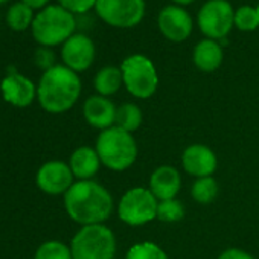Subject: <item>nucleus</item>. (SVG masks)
Returning a JSON list of instances; mask_svg holds the SVG:
<instances>
[{
    "mask_svg": "<svg viewBox=\"0 0 259 259\" xmlns=\"http://www.w3.org/2000/svg\"><path fill=\"white\" fill-rule=\"evenodd\" d=\"M69 218L82 226L104 224L113 213V197L95 180H78L63 195Z\"/></svg>",
    "mask_w": 259,
    "mask_h": 259,
    "instance_id": "nucleus-1",
    "label": "nucleus"
},
{
    "mask_svg": "<svg viewBox=\"0 0 259 259\" xmlns=\"http://www.w3.org/2000/svg\"><path fill=\"white\" fill-rule=\"evenodd\" d=\"M81 79L76 72L64 64L43 72L37 85V101L40 107L51 114L69 111L81 95Z\"/></svg>",
    "mask_w": 259,
    "mask_h": 259,
    "instance_id": "nucleus-2",
    "label": "nucleus"
},
{
    "mask_svg": "<svg viewBox=\"0 0 259 259\" xmlns=\"http://www.w3.org/2000/svg\"><path fill=\"white\" fill-rule=\"evenodd\" d=\"M95 150L101 163L116 172L132 168L138 159V144L135 136L116 125L99 133Z\"/></svg>",
    "mask_w": 259,
    "mask_h": 259,
    "instance_id": "nucleus-3",
    "label": "nucleus"
},
{
    "mask_svg": "<svg viewBox=\"0 0 259 259\" xmlns=\"http://www.w3.org/2000/svg\"><path fill=\"white\" fill-rule=\"evenodd\" d=\"M76 29V19L60 5H48L32 22V35L40 46L54 48L64 45Z\"/></svg>",
    "mask_w": 259,
    "mask_h": 259,
    "instance_id": "nucleus-4",
    "label": "nucleus"
},
{
    "mask_svg": "<svg viewBox=\"0 0 259 259\" xmlns=\"http://www.w3.org/2000/svg\"><path fill=\"white\" fill-rule=\"evenodd\" d=\"M73 259H114L116 238L105 224L82 226L70 242Z\"/></svg>",
    "mask_w": 259,
    "mask_h": 259,
    "instance_id": "nucleus-5",
    "label": "nucleus"
},
{
    "mask_svg": "<svg viewBox=\"0 0 259 259\" xmlns=\"http://www.w3.org/2000/svg\"><path fill=\"white\" fill-rule=\"evenodd\" d=\"M123 85L135 98L148 99L159 87V75L153 61L141 54L130 55L120 64Z\"/></svg>",
    "mask_w": 259,
    "mask_h": 259,
    "instance_id": "nucleus-6",
    "label": "nucleus"
},
{
    "mask_svg": "<svg viewBox=\"0 0 259 259\" xmlns=\"http://www.w3.org/2000/svg\"><path fill=\"white\" fill-rule=\"evenodd\" d=\"M159 200L153 195L148 188H132L128 189L117 204V215L120 221L128 226H144L157 218Z\"/></svg>",
    "mask_w": 259,
    "mask_h": 259,
    "instance_id": "nucleus-7",
    "label": "nucleus"
},
{
    "mask_svg": "<svg viewBox=\"0 0 259 259\" xmlns=\"http://www.w3.org/2000/svg\"><path fill=\"white\" fill-rule=\"evenodd\" d=\"M235 25V13L227 0H209L198 13V26L210 40H223Z\"/></svg>",
    "mask_w": 259,
    "mask_h": 259,
    "instance_id": "nucleus-8",
    "label": "nucleus"
},
{
    "mask_svg": "<svg viewBox=\"0 0 259 259\" xmlns=\"http://www.w3.org/2000/svg\"><path fill=\"white\" fill-rule=\"evenodd\" d=\"M96 14L114 28H133L145 14V0H96Z\"/></svg>",
    "mask_w": 259,
    "mask_h": 259,
    "instance_id": "nucleus-9",
    "label": "nucleus"
},
{
    "mask_svg": "<svg viewBox=\"0 0 259 259\" xmlns=\"http://www.w3.org/2000/svg\"><path fill=\"white\" fill-rule=\"evenodd\" d=\"M75 176L69 163L63 160H49L43 163L35 176L37 186L48 195H64L75 183Z\"/></svg>",
    "mask_w": 259,
    "mask_h": 259,
    "instance_id": "nucleus-10",
    "label": "nucleus"
},
{
    "mask_svg": "<svg viewBox=\"0 0 259 259\" xmlns=\"http://www.w3.org/2000/svg\"><path fill=\"white\" fill-rule=\"evenodd\" d=\"M0 90L8 104L19 108H26L37 99V85L13 67H10L7 76L2 79Z\"/></svg>",
    "mask_w": 259,
    "mask_h": 259,
    "instance_id": "nucleus-11",
    "label": "nucleus"
},
{
    "mask_svg": "<svg viewBox=\"0 0 259 259\" xmlns=\"http://www.w3.org/2000/svg\"><path fill=\"white\" fill-rule=\"evenodd\" d=\"M61 58L66 67L79 73L95 61V45L85 34H73L61 48Z\"/></svg>",
    "mask_w": 259,
    "mask_h": 259,
    "instance_id": "nucleus-12",
    "label": "nucleus"
},
{
    "mask_svg": "<svg viewBox=\"0 0 259 259\" xmlns=\"http://www.w3.org/2000/svg\"><path fill=\"white\" fill-rule=\"evenodd\" d=\"M157 25L160 32L171 41H185L194 28L189 13L179 5H168L159 13Z\"/></svg>",
    "mask_w": 259,
    "mask_h": 259,
    "instance_id": "nucleus-13",
    "label": "nucleus"
},
{
    "mask_svg": "<svg viewBox=\"0 0 259 259\" xmlns=\"http://www.w3.org/2000/svg\"><path fill=\"white\" fill-rule=\"evenodd\" d=\"M182 166L185 172L195 179L201 177H212L217 171L218 160L212 148L203 144H192L185 148L182 154Z\"/></svg>",
    "mask_w": 259,
    "mask_h": 259,
    "instance_id": "nucleus-14",
    "label": "nucleus"
},
{
    "mask_svg": "<svg viewBox=\"0 0 259 259\" xmlns=\"http://www.w3.org/2000/svg\"><path fill=\"white\" fill-rule=\"evenodd\" d=\"M116 111L117 107L111 102V99L101 95H93L87 98L82 105V114L85 122L90 126L99 130V132L114 126Z\"/></svg>",
    "mask_w": 259,
    "mask_h": 259,
    "instance_id": "nucleus-15",
    "label": "nucleus"
},
{
    "mask_svg": "<svg viewBox=\"0 0 259 259\" xmlns=\"http://www.w3.org/2000/svg\"><path fill=\"white\" fill-rule=\"evenodd\" d=\"M180 188H182V176L174 166L169 165L159 166L153 171L150 177L148 189L159 201L176 198L177 194L180 192Z\"/></svg>",
    "mask_w": 259,
    "mask_h": 259,
    "instance_id": "nucleus-16",
    "label": "nucleus"
},
{
    "mask_svg": "<svg viewBox=\"0 0 259 259\" xmlns=\"http://www.w3.org/2000/svg\"><path fill=\"white\" fill-rule=\"evenodd\" d=\"M101 165L96 150L87 145L76 148L69 159V166L78 180H92L98 174Z\"/></svg>",
    "mask_w": 259,
    "mask_h": 259,
    "instance_id": "nucleus-17",
    "label": "nucleus"
},
{
    "mask_svg": "<svg viewBox=\"0 0 259 259\" xmlns=\"http://www.w3.org/2000/svg\"><path fill=\"white\" fill-rule=\"evenodd\" d=\"M194 64L201 72H213L217 70L223 63V49L221 45L215 40L206 38L201 40L195 48L192 54Z\"/></svg>",
    "mask_w": 259,
    "mask_h": 259,
    "instance_id": "nucleus-18",
    "label": "nucleus"
},
{
    "mask_svg": "<svg viewBox=\"0 0 259 259\" xmlns=\"http://www.w3.org/2000/svg\"><path fill=\"white\" fill-rule=\"evenodd\" d=\"M122 84H123L122 70H120V67H116V66L102 67L95 75V79H93L96 93L101 96H105V98L117 93V90L122 87Z\"/></svg>",
    "mask_w": 259,
    "mask_h": 259,
    "instance_id": "nucleus-19",
    "label": "nucleus"
},
{
    "mask_svg": "<svg viewBox=\"0 0 259 259\" xmlns=\"http://www.w3.org/2000/svg\"><path fill=\"white\" fill-rule=\"evenodd\" d=\"M142 120H144L142 110L136 104L126 102V104H122L120 107H117L114 125L125 130V132L133 135V132L139 130V126L142 125Z\"/></svg>",
    "mask_w": 259,
    "mask_h": 259,
    "instance_id": "nucleus-20",
    "label": "nucleus"
},
{
    "mask_svg": "<svg viewBox=\"0 0 259 259\" xmlns=\"http://www.w3.org/2000/svg\"><path fill=\"white\" fill-rule=\"evenodd\" d=\"M34 19H35L34 10L23 2H17L11 5L7 13V25L16 32L26 31L29 26H32Z\"/></svg>",
    "mask_w": 259,
    "mask_h": 259,
    "instance_id": "nucleus-21",
    "label": "nucleus"
},
{
    "mask_svg": "<svg viewBox=\"0 0 259 259\" xmlns=\"http://www.w3.org/2000/svg\"><path fill=\"white\" fill-rule=\"evenodd\" d=\"M220 192L218 182L213 177H201L195 179L191 188V195L192 198L200 203V204H209L212 203Z\"/></svg>",
    "mask_w": 259,
    "mask_h": 259,
    "instance_id": "nucleus-22",
    "label": "nucleus"
},
{
    "mask_svg": "<svg viewBox=\"0 0 259 259\" xmlns=\"http://www.w3.org/2000/svg\"><path fill=\"white\" fill-rule=\"evenodd\" d=\"M34 259H73V256L70 245L57 239H51L38 245Z\"/></svg>",
    "mask_w": 259,
    "mask_h": 259,
    "instance_id": "nucleus-23",
    "label": "nucleus"
},
{
    "mask_svg": "<svg viewBox=\"0 0 259 259\" xmlns=\"http://www.w3.org/2000/svg\"><path fill=\"white\" fill-rule=\"evenodd\" d=\"M125 259H169L165 250L151 241H142L130 247Z\"/></svg>",
    "mask_w": 259,
    "mask_h": 259,
    "instance_id": "nucleus-24",
    "label": "nucleus"
},
{
    "mask_svg": "<svg viewBox=\"0 0 259 259\" xmlns=\"http://www.w3.org/2000/svg\"><path fill=\"white\" fill-rule=\"evenodd\" d=\"M185 217V206L177 198L162 200L157 206V220L163 223H177Z\"/></svg>",
    "mask_w": 259,
    "mask_h": 259,
    "instance_id": "nucleus-25",
    "label": "nucleus"
},
{
    "mask_svg": "<svg viewBox=\"0 0 259 259\" xmlns=\"http://www.w3.org/2000/svg\"><path fill=\"white\" fill-rule=\"evenodd\" d=\"M235 26L239 31H254L259 28V16L257 10L253 7H239L235 11Z\"/></svg>",
    "mask_w": 259,
    "mask_h": 259,
    "instance_id": "nucleus-26",
    "label": "nucleus"
},
{
    "mask_svg": "<svg viewBox=\"0 0 259 259\" xmlns=\"http://www.w3.org/2000/svg\"><path fill=\"white\" fill-rule=\"evenodd\" d=\"M58 5L67 10L69 13L75 14H85L92 8H95L96 0H57Z\"/></svg>",
    "mask_w": 259,
    "mask_h": 259,
    "instance_id": "nucleus-27",
    "label": "nucleus"
},
{
    "mask_svg": "<svg viewBox=\"0 0 259 259\" xmlns=\"http://www.w3.org/2000/svg\"><path fill=\"white\" fill-rule=\"evenodd\" d=\"M34 61H35V66L38 69H41L43 72L52 69L57 66L55 63V54L51 48H45V46H40L37 51H35V55H34Z\"/></svg>",
    "mask_w": 259,
    "mask_h": 259,
    "instance_id": "nucleus-28",
    "label": "nucleus"
},
{
    "mask_svg": "<svg viewBox=\"0 0 259 259\" xmlns=\"http://www.w3.org/2000/svg\"><path fill=\"white\" fill-rule=\"evenodd\" d=\"M217 259H254V257L241 248H227Z\"/></svg>",
    "mask_w": 259,
    "mask_h": 259,
    "instance_id": "nucleus-29",
    "label": "nucleus"
},
{
    "mask_svg": "<svg viewBox=\"0 0 259 259\" xmlns=\"http://www.w3.org/2000/svg\"><path fill=\"white\" fill-rule=\"evenodd\" d=\"M20 2L29 5L32 10H38V8L43 10L45 7H48V2H49V0H20Z\"/></svg>",
    "mask_w": 259,
    "mask_h": 259,
    "instance_id": "nucleus-30",
    "label": "nucleus"
},
{
    "mask_svg": "<svg viewBox=\"0 0 259 259\" xmlns=\"http://www.w3.org/2000/svg\"><path fill=\"white\" fill-rule=\"evenodd\" d=\"M172 2H176V4H179V5H189V4L194 2V0H172Z\"/></svg>",
    "mask_w": 259,
    "mask_h": 259,
    "instance_id": "nucleus-31",
    "label": "nucleus"
},
{
    "mask_svg": "<svg viewBox=\"0 0 259 259\" xmlns=\"http://www.w3.org/2000/svg\"><path fill=\"white\" fill-rule=\"evenodd\" d=\"M5 2H8V0H0V4H5Z\"/></svg>",
    "mask_w": 259,
    "mask_h": 259,
    "instance_id": "nucleus-32",
    "label": "nucleus"
},
{
    "mask_svg": "<svg viewBox=\"0 0 259 259\" xmlns=\"http://www.w3.org/2000/svg\"><path fill=\"white\" fill-rule=\"evenodd\" d=\"M256 10H257V16H259V5H257V8H256Z\"/></svg>",
    "mask_w": 259,
    "mask_h": 259,
    "instance_id": "nucleus-33",
    "label": "nucleus"
}]
</instances>
